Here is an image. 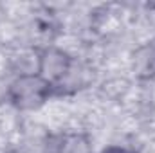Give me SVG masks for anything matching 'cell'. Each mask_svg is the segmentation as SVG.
I'll return each mask as SVG.
<instances>
[{
	"instance_id": "5",
	"label": "cell",
	"mask_w": 155,
	"mask_h": 153,
	"mask_svg": "<svg viewBox=\"0 0 155 153\" xmlns=\"http://www.w3.org/2000/svg\"><path fill=\"white\" fill-rule=\"evenodd\" d=\"M97 153H139L134 148H128V146H121V144H112V146H107L103 150H99Z\"/></svg>"
},
{
	"instance_id": "4",
	"label": "cell",
	"mask_w": 155,
	"mask_h": 153,
	"mask_svg": "<svg viewBox=\"0 0 155 153\" xmlns=\"http://www.w3.org/2000/svg\"><path fill=\"white\" fill-rule=\"evenodd\" d=\"M132 69L143 81L155 79V41L141 45L132 58Z\"/></svg>"
},
{
	"instance_id": "1",
	"label": "cell",
	"mask_w": 155,
	"mask_h": 153,
	"mask_svg": "<svg viewBox=\"0 0 155 153\" xmlns=\"http://www.w3.org/2000/svg\"><path fill=\"white\" fill-rule=\"evenodd\" d=\"M54 94H56V88L49 85L45 79H41L36 72L18 74L5 90V97L9 105L20 112L38 110Z\"/></svg>"
},
{
	"instance_id": "2",
	"label": "cell",
	"mask_w": 155,
	"mask_h": 153,
	"mask_svg": "<svg viewBox=\"0 0 155 153\" xmlns=\"http://www.w3.org/2000/svg\"><path fill=\"white\" fill-rule=\"evenodd\" d=\"M72 67H74V58L65 49L56 45H45L38 49L35 72L54 88L61 86V83L72 72Z\"/></svg>"
},
{
	"instance_id": "3",
	"label": "cell",
	"mask_w": 155,
	"mask_h": 153,
	"mask_svg": "<svg viewBox=\"0 0 155 153\" xmlns=\"http://www.w3.org/2000/svg\"><path fill=\"white\" fill-rule=\"evenodd\" d=\"M54 153H94V141L87 132H65L58 135Z\"/></svg>"
}]
</instances>
